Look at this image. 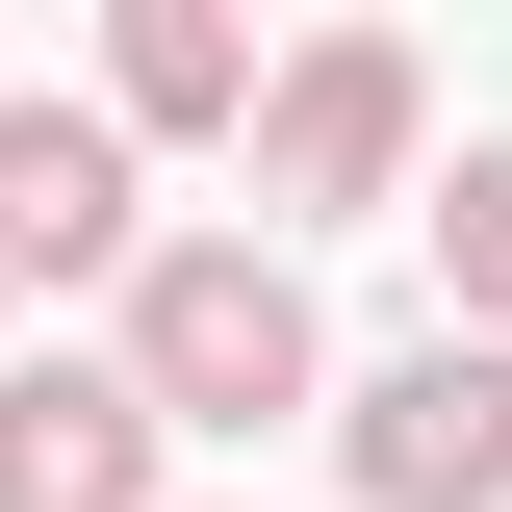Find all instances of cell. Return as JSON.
Returning <instances> with one entry per match:
<instances>
[{"label":"cell","mask_w":512,"mask_h":512,"mask_svg":"<svg viewBox=\"0 0 512 512\" xmlns=\"http://www.w3.org/2000/svg\"><path fill=\"white\" fill-rule=\"evenodd\" d=\"M128 410H154V436H282V410H333V308H308V256H256V231H154V256H128Z\"/></svg>","instance_id":"1"},{"label":"cell","mask_w":512,"mask_h":512,"mask_svg":"<svg viewBox=\"0 0 512 512\" xmlns=\"http://www.w3.org/2000/svg\"><path fill=\"white\" fill-rule=\"evenodd\" d=\"M410 128H436L410 26H308V52L256 77V256H282V231H359V205H410Z\"/></svg>","instance_id":"2"},{"label":"cell","mask_w":512,"mask_h":512,"mask_svg":"<svg viewBox=\"0 0 512 512\" xmlns=\"http://www.w3.org/2000/svg\"><path fill=\"white\" fill-rule=\"evenodd\" d=\"M333 461H359V512H512V359H487V333L359 359V384H333Z\"/></svg>","instance_id":"3"},{"label":"cell","mask_w":512,"mask_h":512,"mask_svg":"<svg viewBox=\"0 0 512 512\" xmlns=\"http://www.w3.org/2000/svg\"><path fill=\"white\" fill-rule=\"evenodd\" d=\"M0 512H180V436L128 410V359H0Z\"/></svg>","instance_id":"4"},{"label":"cell","mask_w":512,"mask_h":512,"mask_svg":"<svg viewBox=\"0 0 512 512\" xmlns=\"http://www.w3.org/2000/svg\"><path fill=\"white\" fill-rule=\"evenodd\" d=\"M154 205H128V128L103 103H0V282H128Z\"/></svg>","instance_id":"5"},{"label":"cell","mask_w":512,"mask_h":512,"mask_svg":"<svg viewBox=\"0 0 512 512\" xmlns=\"http://www.w3.org/2000/svg\"><path fill=\"white\" fill-rule=\"evenodd\" d=\"M103 128L154 154V128H256V26L231 0H128L103 26Z\"/></svg>","instance_id":"6"},{"label":"cell","mask_w":512,"mask_h":512,"mask_svg":"<svg viewBox=\"0 0 512 512\" xmlns=\"http://www.w3.org/2000/svg\"><path fill=\"white\" fill-rule=\"evenodd\" d=\"M410 231H436V333H487V359H512V128L410 205Z\"/></svg>","instance_id":"7"}]
</instances>
